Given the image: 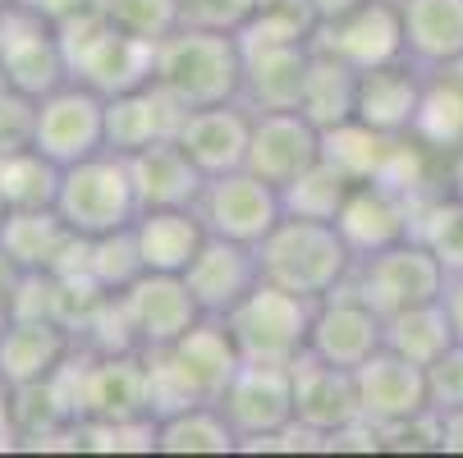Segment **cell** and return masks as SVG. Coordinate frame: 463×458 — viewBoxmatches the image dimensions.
Segmentation results:
<instances>
[{
    "mask_svg": "<svg viewBox=\"0 0 463 458\" xmlns=\"http://www.w3.org/2000/svg\"><path fill=\"white\" fill-rule=\"evenodd\" d=\"M156 453H239V435L221 404H193L156 422Z\"/></svg>",
    "mask_w": 463,
    "mask_h": 458,
    "instance_id": "1f68e13d",
    "label": "cell"
},
{
    "mask_svg": "<svg viewBox=\"0 0 463 458\" xmlns=\"http://www.w3.org/2000/svg\"><path fill=\"white\" fill-rule=\"evenodd\" d=\"M64 37V55H70V74L88 88H97L101 97H115V92H128V88H143L152 83V60H156V46L143 42V37H128L119 33L106 10L97 5L92 14L74 19L60 28Z\"/></svg>",
    "mask_w": 463,
    "mask_h": 458,
    "instance_id": "8992f818",
    "label": "cell"
},
{
    "mask_svg": "<svg viewBox=\"0 0 463 458\" xmlns=\"http://www.w3.org/2000/svg\"><path fill=\"white\" fill-rule=\"evenodd\" d=\"M207 234L212 229L197 216V207H156V211H138V220H134L143 266L165 271V276H184L193 266V257L203 252Z\"/></svg>",
    "mask_w": 463,
    "mask_h": 458,
    "instance_id": "f1b7e54d",
    "label": "cell"
},
{
    "mask_svg": "<svg viewBox=\"0 0 463 458\" xmlns=\"http://www.w3.org/2000/svg\"><path fill=\"white\" fill-rule=\"evenodd\" d=\"M0 79L28 97H46L60 83H70V55H64V37L51 19L5 5V23H0Z\"/></svg>",
    "mask_w": 463,
    "mask_h": 458,
    "instance_id": "9c48e42d",
    "label": "cell"
},
{
    "mask_svg": "<svg viewBox=\"0 0 463 458\" xmlns=\"http://www.w3.org/2000/svg\"><path fill=\"white\" fill-rule=\"evenodd\" d=\"M385 152H390V138L376 134V128H367V124H358V119H349V124H340V128H330V134H326V147H321V156L335 165L340 174H349L354 183L381 179Z\"/></svg>",
    "mask_w": 463,
    "mask_h": 458,
    "instance_id": "d590c367",
    "label": "cell"
},
{
    "mask_svg": "<svg viewBox=\"0 0 463 458\" xmlns=\"http://www.w3.org/2000/svg\"><path fill=\"white\" fill-rule=\"evenodd\" d=\"M440 453H463V408L440 413Z\"/></svg>",
    "mask_w": 463,
    "mask_h": 458,
    "instance_id": "c3c4849f",
    "label": "cell"
},
{
    "mask_svg": "<svg viewBox=\"0 0 463 458\" xmlns=\"http://www.w3.org/2000/svg\"><path fill=\"white\" fill-rule=\"evenodd\" d=\"M106 294H124L147 266H143V252H138V238H134V225L128 229H115V234H101V238H88V266H83Z\"/></svg>",
    "mask_w": 463,
    "mask_h": 458,
    "instance_id": "74e56055",
    "label": "cell"
},
{
    "mask_svg": "<svg viewBox=\"0 0 463 458\" xmlns=\"http://www.w3.org/2000/svg\"><path fill=\"white\" fill-rule=\"evenodd\" d=\"M312 42H243V101L252 110H298Z\"/></svg>",
    "mask_w": 463,
    "mask_h": 458,
    "instance_id": "484cf974",
    "label": "cell"
},
{
    "mask_svg": "<svg viewBox=\"0 0 463 458\" xmlns=\"http://www.w3.org/2000/svg\"><path fill=\"white\" fill-rule=\"evenodd\" d=\"M413 138L440 161H449L463 147V74L445 70V74L427 79V97H422V110L413 124Z\"/></svg>",
    "mask_w": 463,
    "mask_h": 458,
    "instance_id": "4dcf8cb0",
    "label": "cell"
},
{
    "mask_svg": "<svg viewBox=\"0 0 463 458\" xmlns=\"http://www.w3.org/2000/svg\"><path fill=\"white\" fill-rule=\"evenodd\" d=\"M179 143L207 179L243 170L248 165V143H252V106L239 97V101L188 110L184 124H179Z\"/></svg>",
    "mask_w": 463,
    "mask_h": 458,
    "instance_id": "44dd1931",
    "label": "cell"
},
{
    "mask_svg": "<svg viewBox=\"0 0 463 458\" xmlns=\"http://www.w3.org/2000/svg\"><path fill=\"white\" fill-rule=\"evenodd\" d=\"M5 216H10V207H5V198H0V229H5Z\"/></svg>",
    "mask_w": 463,
    "mask_h": 458,
    "instance_id": "db71d44e",
    "label": "cell"
},
{
    "mask_svg": "<svg viewBox=\"0 0 463 458\" xmlns=\"http://www.w3.org/2000/svg\"><path fill=\"white\" fill-rule=\"evenodd\" d=\"M404 55L427 74H445L463 60V0H400Z\"/></svg>",
    "mask_w": 463,
    "mask_h": 458,
    "instance_id": "83f0119b",
    "label": "cell"
},
{
    "mask_svg": "<svg viewBox=\"0 0 463 458\" xmlns=\"http://www.w3.org/2000/svg\"><path fill=\"white\" fill-rule=\"evenodd\" d=\"M14 399H19V389L5 380V371H0V444H19V426H14Z\"/></svg>",
    "mask_w": 463,
    "mask_h": 458,
    "instance_id": "bcb514c9",
    "label": "cell"
},
{
    "mask_svg": "<svg viewBox=\"0 0 463 458\" xmlns=\"http://www.w3.org/2000/svg\"><path fill=\"white\" fill-rule=\"evenodd\" d=\"M454 325H449V312L445 303H422V307H409V312H394L385 316V349L413 358L418 367H431L449 344H454Z\"/></svg>",
    "mask_w": 463,
    "mask_h": 458,
    "instance_id": "d6a6232c",
    "label": "cell"
},
{
    "mask_svg": "<svg viewBox=\"0 0 463 458\" xmlns=\"http://www.w3.org/2000/svg\"><path fill=\"white\" fill-rule=\"evenodd\" d=\"M358 376V404H363V417L376 422L381 431L394 426V422H409L418 413L431 408V395H427V367H418L413 358L394 353V349H376L367 362L354 367Z\"/></svg>",
    "mask_w": 463,
    "mask_h": 458,
    "instance_id": "ffe728a7",
    "label": "cell"
},
{
    "mask_svg": "<svg viewBox=\"0 0 463 458\" xmlns=\"http://www.w3.org/2000/svg\"><path fill=\"white\" fill-rule=\"evenodd\" d=\"M79 413L83 422H134L152 413V371L143 349H110L83 353L79 380Z\"/></svg>",
    "mask_w": 463,
    "mask_h": 458,
    "instance_id": "7c38bea8",
    "label": "cell"
},
{
    "mask_svg": "<svg viewBox=\"0 0 463 458\" xmlns=\"http://www.w3.org/2000/svg\"><path fill=\"white\" fill-rule=\"evenodd\" d=\"M312 0H257V14L239 33L243 42H312L317 37Z\"/></svg>",
    "mask_w": 463,
    "mask_h": 458,
    "instance_id": "f35d334b",
    "label": "cell"
},
{
    "mask_svg": "<svg viewBox=\"0 0 463 458\" xmlns=\"http://www.w3.org/2000/svg\"><path fill=\"white\" fill-rule=\"evenodd\" d=\"M10 316H14L10 307H0V335H5V325H10Z\"/></svg>",
    "mask_w": 463,
    "mask_h": 458,
    "instance_id": "f5cc1de1",
    "label": "cell"
},
{
    "mask_svg": "<svg viewBox=\"0 0 463 458\" xmlns=\"http://www.w3.org/2000/svg\"><path fill=\"white\" fill-rule=\"evenodd\" d=\"M60 165L51 156H42L37 147H19V152H0V198L10 211H37V207H55L60 198Z\"/></svg>",
    "mask_w": 463,
    "mask_h": 458,
    "instance_id": "836d02e7",
    "label": "cell"
},
{
    "mask_svg": "<svg viewBox=\"0 0 463 458\" xmlns=\"http://www.w3.org/2000/svg\"><path fill=\"white\" fill-rule=\"evenodd\" d=\"M152 83H161L179 106H221L243 97V37L179 23L156 42Z\"/></svg>",
    "mask_w": 463,
    "mask_h": 458,
    "instance_id": "7a4b0ae2",
    "label": "cell"
},
{
    "mask_svg": "<svg viewBox=\"0 0 463 458\" xmlns=\"http://www.w3.org/2000/svg\"><path fill=\"white\" fill-rule=\"evenodd\" d=\"M317 51L340 55L354 70H372V64H385L394 55H404V14L400 0H363L358 10L340 14L317 28L312 37Z\"/></svg>",
    "mask_w": 463,
    "mask_h": 458,
    "instance_id": "d6986e66",
    "label": "cell"
},
{
    "mask_svg": "<svg viewBox=\"0 0 463 458\" xmlns=\"http://www.w3.org/2000/svg\"><path fill=\"white\" fill-rule=\"evenodd\" d=\"M298 110L321 128V134L349 124L358 115V70L345 64L340 55L312 46V70H307V88H303Z\"/></svg>",
    "mask_w": 463,
    "mask_h": 458,
    "instance_id": "f546056e",
    "label": "cell"
},
{
    "mask_svg": "<svg viewBox=\"0 0 463 458\" xmlns=\"http://www.w3.org/2000/svg\"><path fill=\"white\" fill-rule=\"evenodd\" d=\"M83 449L156 453V417H134V422H83Z\"/></svg>",
    "mask_w": 463,
    "mask_h": 458,
    "instance_id": "60d3db41",
    "label": "cell"
},
{
    "mask_svg": "<svg viewBox=\"0 0 463 458\" xmlns=\"http://www.w3.org/2000/svg\"><path fill=\"white\" fill-rule=\"evenodd\" d=\"M184 115H188V106H179L161 83L115 92V97H106V147L119 156H134L152 143L179 138Z\"/></svg>",
    "mask_w": 463,
    "mask_h": 458,
    "instance_id": "d4e9b609",
    "label": "cell"
},
{
    "mask_svg": "<svg viewBox=\"0 0 463 458\" xmlns=\"http://www.w3.org/2000/svg\"><path fill=\"white\" fill-rule=\"evenodd\" d=\"M79 335L55 316H10L0 335V371L14 389L51 380L64 362L79 353Z\"/></svg>",
    "mask_w": 463,
    "mask_h": 458,
    "instance_id": "cb8c5ba5",
    "label": "cell"
},
{
    "mask_svg": "<svg viewBox=\"0 0 463 458\" xmlns=\"http://www.w3.org/2000/svg\"><path fill=\"white\" fill-rule=\"evenodd\" d=\"M0 23H5V5H0Z\"/></svg>",
    "mask_w": 463,
    "mask_h": 458,
    "instance_id": "9f6ffc18",
    "label": "cell"
},
{
    "mask_svg": "<svg viewBox=\"0 0 463 458\" xmlns=\"http://www.w3.org/2000/svg\"><path fill=\"white\" fill-rule=\"evenodd\" d=\"M33 147L42 156H51L60 170L64 165H79L106 147V97L79 79L60 83L55 92H46L37 101V134Z\"/></svg>",
    "mask_w": 463,
    "mask_h": 458,
    "instance_id": "ba28073f",
    "label": "cell"
},
{
    "mask_svg": "<svg viewBox=\"0 0 463 458\" xmlns=\"http://www.w3.org/2000/svg\"><path fill=\"white\" fill-rule=\"evenodd\" d=\"M221 413L239 435V449L280 435L294 426V367L285 362H243L221 395Z\"/></svg>",
    "mask_w": 463,
    "mask_h": 458,
    "instance_id": "30bf717a",
    "label": "cell"
},
{
    "mask_svg": "<svg viewBox=\"0 0 463 458\" xmlns=\"http://www.w3.org/2000/svg\"><path fill=\"white\" fill-rule=\"evenodd\" d=\"M427 198H418V192H404L394 188L385 179H363L349 188V198L335 216L340 234L349 238V248L358 257L367 252H381L390 243H400L409 234H418V211H422Z\"/></svg>",
    "mask_w": 463,
    "mask_h": 458,
    "instance_id": "5bb4252c",
    "label": "cell"
},
{
    "mask_svg": "<svg viewBox=\"0 0 463 458\" xmlns=\"http://www.w3.org/2000/svg\"><path fill=\"white\" fill-rule=\"evenodd\" d=\"M445 266L436 261V252L409 234L400 243H390L381 252H367L354 261V276H349V289H358L381 316H394V312H409V307H422V303H436L445 294Z\"/></svg>",
    "mask_w": 463,
    "mask_h": 458,
    "instance_id": "52a82bcc",
    "label": "cell"
},
{
    "mask_svg": "<svg viewBox=\"0 0 463 458\" xmlns=\"http://www.w3.org/2000/svg\"><path fill=\"white\" fill-rule=\"evenodd\" d=\"M19 285H24V266L0 248V307L14 312V298H19Z\"/></svg>",
    "mask_w": 463,
    "mask_h": 458,
    "instance_id": "7dc6e473",
    "label": "cell"
},
{
    "mask_svg": "<svg viewBox=\"0 0 463 458\" xmlns=\"http://www.w3.org/2000/svg\"><path fill=\"white\" fill-rule=\"evenodd\" d=\"M454 74H463V60H458V64H454Z\"/></svg>",
    "mask_w": 463,
    "mask_h": 458,
    "instance_id": "11a10c76",
    "label": "cell"
},
{
    "mask_svg": "<svg viewBox=\"0 0 463 458\" xmlns=\"http://www.w3.org/2000/svg\"><path fill=\"white\" fill-rule=\"evenodd\" d=\"M33 134H37V97L0 79V152L33 147Z\"/></svg>",
    "mask_w": 463,
    "mask_h": 458,
    "instance_id": "b9f144b4",
    "label": "cell"
},
{
    "mask_svg": "<svg viewBox=\"0 0 463 458\" xmlns=\"http://www.w3.org/2000/svg\"><path fill=\"white\" fill-rule=\"evenodd\" d=\"M55 211L64 216L74 234L83 238H101L115 229H128L138 220L143 202L134 188V170H128V156L119 152H97L79 165H64L60 174V198Z\"/></svg>",
    "mask_w": 463,
    "mask_h": 458,
    "instance_id": "277c9868",
    "label": "cell"
},
{
    "mask_svg": "<svg viewBox=\"0 0 463 458\" xmlns=\"http://www.w3.org/2000/svg\"><path fill=\"white\" fill-rule=\"evenodd\" d=\"M10 5H24V10H33V14L51 19L55 28H64V23H74V19L92 14V10L101 5V0H10Z\"/></svg>",
    "mask_w": 463,
    "mask_h": 458,
    "instance_id": "f6af8a7d",
    "label": "cell"
},
{
    "mask_svg": "<svg viewBox=\"0 0 463 458\" xmlns=\"http://www.w3.org/2000/svg\"><path fill=\"white\" fill-rule=\"evenodd\" d=\"M0 248L19 261L24 276H74L88 266V238L64 225L55 207L10 211L5 229H0Z\"/></svg>",
    "mask_w": 463,
    "mask_h": 458,
    "instance_id": "e0dca14e",
    "label": "cell"
},
{
    "mask_svg": "<svg viewBox=\"0 0 463 458\" xmlns=\"http://www.w3.org/2000/svg\"><path fill=\"white\" fill-rule=\"evenodd\" d=\"M326 134L303 110H252V143H248V170L276 183L280 192L321 161Z\"/></svg>",
    "mask_w": 463,
    "mask_h": 458,
    "instance_id": "2e32d148",
    "label": "cell"
},
{
    "mask_svg": "<svg viewBox=\"0 0 463 458\" xmlns=\"http://www.w3.org/2000/svg\"><path fill=\"white\" fill-rule=\"evenodd\" d=\"M184 280H188L197 307H203V316H230L243 303V294H252V285L261 280L257 248L221 238V234H207L203 252L193 257V266L184 271Z\"/></svg>",
    "mask_w": 463,
    "mask_h": 458,
    "instance_id": "7402d4cb",
    "label": "cell"
},
{
    "mask_svg": "<svg viewBox=\"0 0 463 458\" xmlns=\"http://www.w3.org/2000/svg\"><path fill=\"white\" fill-rule=\"evenodd\" d=\"M294 417H298V426L317 431L321 440H330L340 426L358 422L363 404H358L354 367H335V362L303 353L294 362Z\"/></svg>",
    "mask_w": 463,
    "mask_h": 458,
    "instance_id": "603a6c76",
    "label": "cell"
},
{
    "mask_svg": "<svg viewBox=\"0 0 463 458\" xmlns=\"http://www.w3.org/2000/svg\"><path fill=\"white\" fill-rule=\"evenodd\" d=\"M427 70L409 55H394L385 64H372V70H358V124L376 128L385 138L413 134L422 97H427Z\"/></svg>",
    "mask_w": 463,
    "mask_h": 458,
    "instance_id": "ac0fdd59",
    "label": "cell"
},
{
    "mask_svg": "<svg viewBox=\"0 0 463 458\" xmlns=\"http://www.w3.org/2000/svg\"><path fill=\"white\" fill-rule=\"evenodd\" d=\"M128 170H134V188H138L143 211L197 207V198H203V188H207V174L197 170V161L184 152L179 138H165V143L134 152L128 156Z\"/></svg>",
    "mask_w": 463,
    "mask_h": 458,
    "instance_id": "4316f807",
    "label": "cell"
},
{
    "mask_svg": "<svg viewBox=\"0 0 463 458\" xmlns=\"http://www.w3.org/2000/svg\"><path fill=\"white\" fill-rule=\"evenodd\" d=\"M239 367H243V353L234 344V331L225 325V316H203L175 344L152 349L147 371H152L156 422L179 408H193V404H221L225 385L234 380Z\"/></svg>",
    "mask_w": 463,
    "mask_h": 458,
    "instance_id": "6da1fadb",
    "label": "cell"
},
{
    "mask_svg": "<svg viewBox=\"0 0 463 458\" xmlns=\"http://www.w3.org/2000/svg\"><path fill=\"white\" fill-rule=\"evenodd\" d=\"M312 312H317V298H303V294L280 289L271 280H257L252 294H243V303L225 316V325L234 331V344H239L243 362H285V367H294L307 353Z\"/></svg>",
    "mask_w": 463,
    "mask_h": 458,
    "instance_id": "5b68a950",
    "label": "cell"
},
{
    "mask_svg": "<svg viewBox=\"0 0 463 458\" xmlns=\"http://www.w3.org/2000/svg\"><path fill=\"white\" fill-rule=\"evenodd\" d=\"M349 188H354V179L340 174L335 165L321 156L312 170H303V174L285 188V211L312 216V220H335L340 207H345V198H349Z\"/></svg>",
    "mask_w": 463,
    "mask_h": 458,
    "instance_id": "8d00e7d4",
    "label": "cell"
},
{
    "mask_svg": "<svg viewBox=\"0 0 463 458\" xmlns=\"http://www.w3.org/2000/svg\"><path fill=\"white\" fill-rule=\"evenodd\" d=\"M101 10L119 33L143 37L152 46L179 28V0H101Z\"/></svg>",
    "mask_w": 463,
    "mask_h": 458,
    "instance_id": "ab89813d",
    "label": "cell"
},
{
    "mask_svg": "<svg viewBox=\"0 0 463 458\" xmlns=\"http://www.w3.org/2000/svg\"><path fill=\"white\" fill-rule=\"evenodd\" d=\"M418 238L436 252L445 276H463V192L436 188L418 211Z\"/></svg>",
    "mask_w": 463,
    "mask_h": 458,
    "instance_id": "e575fe53",
    "label": "cell"
},
{
    "mask_svg": "<svg viewBox=\"0 0 463 458\" xmlns=\"http://www.w3.org/2000/svg\"><path fill=\"white\" fill-rule=\"evenodd\" d=\"M445 312H449V325H454V335L463 340V276H449L445 280V294H440Z\"/></svg>",
    "mask_w": 463,
    "mask_h": 458,
    "instance_id": "681fc988",
    "label": "cell"
},
{
    "mask_svg": "<svg viewBox=\"0 0 463 458\" xmlns=\"http://www.w3.org/2000/svg\"><path fill=\"white\" fill-rule=\"evenodd\" d=\"M124 321L134 331V344L143 353L175 344L184 331H193L203 321V307H197L193 289L184 276H165V271H143L134 285L119 294Z\"/></svg>",
    "mask_w": 463,
    "mask_h": 458,
    "instance_id": "9a60e30c",
    "label": "cell"
},
{
    "mask_svg": "<svg viewBox=\"0 0 463 458\" xmlns=\"http://www.w3.org/2000/svg\"><path fill=\"white\" fill-rule=\"evenodd\" d=\"M257 14V0H179V23L216 28V33H243Z\"/></svg>",
    "mask_w": 463,
    "mask_h": 458,
    "instance_id": "7bdbcfd3",
    "label": "cell"
},
{
    "mask_svg": "<svg viewBox=\"0 0 463 458\" xmlns=\"http://www.w3.org/2000/svg\"><path fill=\"white\" fill-rule=\"evenodd\" d=\"M197 216L207 220L212 234L257 248L261 238L280 225V216H285V192L243 165V170H230V174L207 179L203 198H197Z\"/></svg>",
    "mask_w": 463,
    "mask_h": 458,
    "instance_id": "8fae6325",
    "label": "cell"
},
{
    "mask_svg": "<svg viewBox=\"0 0 463 458\" xmlns=\"http://www.w3.org/2000/svg\"><path fill=\"white\" fill-rule=\"evenodd\" d=\"M257 261H261V280L294 289L303 298H326L340 285H349L358 252L349 248L335 220L285 211L280 225L257 243Z\"/></svg>",
    "mask_w": 463,
    "mask_h": 458,
    "instance_id": "3957f363",
    "label": "cell"
},
{
    "mask_svg": "<svg viewBox=\"0 0 463 458\" xmlns=\"http://www.w3.org/2000/svg\"><path fill=\"white\" fill-rule=\"evenodd\" d=\"M363 0H312V10H317V23H330V19H340L349 10H358Z\"/></svg>",
    "mask_w": 463,
    "mask_h": 458,
    "instance_id": "f907efd6",
    "label": "cell"
},
{
    "mask_svg": "<svg viewBox=\"0 0 463 458\" xmlns=\"http://www.w3.org/2000/svg\"><path fill=\"white\" fill-rule=\"evenodd\" d=\"M445 170H449V188H458V192H463V147L445 161Z\"/></svg>",
    "mask_w": 463,
    "mask_h": 458,
    "instance_id": "816d5d0a",
    "label": "cell"
},
{
    "mask_svg": "<svg viewBox=\"0 0 463 458\" xmlns=\"http://www.w3.org/2000/svg\"><path fill=\"white\" fill-rule=\"evenodd\" d=\"M0 5H10V0H0Z\"/></svg>",
    "mask_w": 463,
    "mask_h": 458,
    "instance_id": "6f0895ef",
    "label": "cell"
},
{
    "mask_svg": "<svg viewBox=\"0 0 463 458\" xmlns=\"http://www.w3.org/2000/svg\"><path fill=\"white\" fill-rule=\"evenodd\" d=\"M385 344V316L349 285H340L335 294L317 298L312 312V335H307V353L335 367H358L367 362L376 349Z\"/></svg>",
    "mask_w": 463,
    "mask_h": 458,
    "instance_id": "4fadbf2b",
    "label": "cell"
},
{
    "mask_svg": "<svg viewBox=\"0 0 463 458\" xmlns=\"http://www.w3.org/2000/svg\"><path fill=\"white\" fill-rule=\"evenodd\" d=\"M427 395L436 413L463 408V340H454L431 367H427Z\"/></svg>",
    "mask_w": 463,
    "mask_h": 458,
    "instance_id": "ee69618b",
    "label": "cell"
}]
</instances>
